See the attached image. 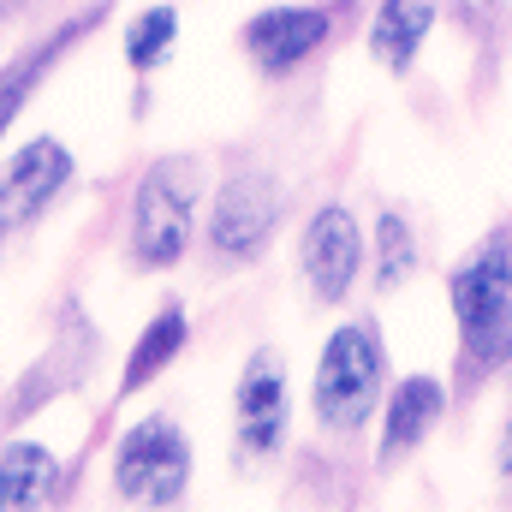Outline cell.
I'll return each instance as SVG.
<instances>
[{"mask_svg": "<svg viewBox=\"0 0 512 512\" xmlns=\"http://www.w3.org/2000/svg\"><path fill=\"white\" fill-rule=\"evenodd\" d=\"M465 364H495L512 346V239L489 233L447 280Z\"/></svg>", "mask_w": 512, "mask_h": 512, "instance_id": "1", "label": "cell"}, {"mask_svg": "<svg viewBox=\"0 0 512 512\" xmlns=\"http://www.w3.org/2000/svg\"><path fill=\"white\" fill-rule=\"evenodd\" d=\"M197 197H203V167L191 155H167L137 179V191H131V256L143 268H173L191 251Z\"/></svg>", "mask_w": 512, "mask_h": 512, "instance_id": "2", "label": "cell"}, {"mask_svg": "<svg viewBox=\"0 0 512 512\" xmlns=\"http://www.w3.org/2000/svg\"><path fill=\"white\" fill-rule=\"evenodd\" d=\"M387 387V358L370 322H346L340 334H328L322 358H316V417L334 435H358L370 423V411L382 405Z\"/></svg>", "mask_w": 512, "mask_h": 512, "instance_id": "3", "label": "cell"}, {"mask_svg": "<svg viewBox=\"0 0 512 512\" xmlns=\"http://www.w3.org/2000/svg\"><path fill=\"white\" fill-rule=\"evenodd\" d=\"M191 483V441L179 423L149 417L137 423L120 453H114V489L126 495L131 507H173Z\"/></svg>", "mask_w": 512, "mask_h": 512, "instance_id": "4", "label": "cell"}, {"mask_svg": "<svg viewBox=\"0 0 512 512\" xmlns=\"http://www.w3.org/2000/svg\"><path fill=\"white\" fill-rule=\"evenodd\" d=\"M280 179H268L262 167H245L221 185L215 197V215H209V245L221 256H256L274 227H280Z\"/></svg>", "mask_w": 512, "mask_h": 512, "instance_id": "5", "label": "cell"}, {"mask_svg": "<svg viewBox=\"0 0 512 512\" xmlns=\"http://www.w3.org/2000/svg\"><path fill=\"white\" fill-rule=\"evenodd\" d=\"M298 262H304V280L316 286L322 304H340L352 286H358V268H364V233H358V215L346 203H322L304 227V245H298Z\"/></svg>", "mask_w": 512, "mask_h": 512, "instance_id": "6", "label": "cell"}, {"mask_svg": "<svg viewBox=\"0 0 512 512\" xmlns=\"http://www.w3.org/2000/svg\"><path fill=\"white\" fill-rule=\"evenodd\" d=\"M66 179H72V155H66V143H54V137L24 143V149L0 167V233L36 221V215L60 197Z\"/></svg>", "mask_w": 512, "mask_h": 512, "instance_id": "7", "label": "cell"}, {"mask_svg": "<svg viewBox=\"0 0 512 512\" xmlns=\"http://www.w3.org/2000/svg\"><path fill=\"white\" fill-rule=\"evenodd\" d=\"M328 36H334V6H268L245 24V54L262 72H292Z\"/></svg>", "mask_w": 512, "mask_h": 512, "instance_id": "8", "label": "cell"}, {"mask_svg": "<svg viewBox=\"0 0 512 512\" xmlns=\"http://www.w3.org/2000/svg\"><path fill=\"white\" fill-rule=\"evenodd\" d=\"M286 435V376L274 352H256L245 382H239V447L245 453H274Z\"/></svg>", "mask_w": 512, "mask_h": 512, "instance_id": "9", "label": "cell"}, {"mask_svg": "<svg viewBox=\"0 0 512 512\" xmlns=\"http://www.w3.org/2000/svg\"><path fill=\"white\" fill-rule=\"evenodd\" d=\"M447 411V387L429 382V376H405V382L387 393V423H382V465L405 459Z\"/></svg>", "mask_w": 512, "mask_h": 512, "instance_id": "10", "label": "cell"}, {"mask_svg": "<svg viewBox=\"0 0 512 512\" xmlns=\"http://www.w3.org/2000/svg\"><path fill=\"white\" fill-rule=\"evenodd\" d=\"M435 12H441V0H382V12L370 24V54L387 72H411L423 36L435 30Z\"/></svg>", "mask_w": 512, "mask_h": 512, "instance_id": "11", "label": "cell"}, {"mask_svg": "<svg viewBox=\"0 0 512 512\" xmlns=\"http://www.w3.org/2000/svg\"><path fill=\"white\" fill-rule=\"evenodd\" d=\"M60 501V465L48 447L36 441H18L0 453V507L6 512H30V507H48Z\"/></svg>", "mask_w": 512, "mask_h": 512, "instance_id": "12", "label": "cell"}, {"mask_svg": "<svg viewBox=\"0 0 512 512\" xmlns=\"http://www.w3.org/2000/svg\"><path fill=\"white\" fill-rule=\"evenodd\" d=\"M96 18H102V12H84V18H78L72 30H60L54 42L30 48V54H24L18 66H6V72H0V137H6V126L18 120V108H24V96L36 90V78H42V72H48V66H54V60H60V54H66V48H72V42H78V36H84V30L96 24Z\"/></svg>", "mask_w": 512, "mask_h": 512, "instance_id": "13", "label": "cell"}, {"mask_svg": "<svg viewBox=\"0 0 512 512\" xmlns=\"http://www.w3.org/2000/svg\"><path fill=\"white\" fill-rule=\"evenodd\" d=\"M179 346H185V310H179V304H167V310H161V316L137 334V346H131V358H126V376H120V387H126V393H137L149 376H161V370L179 358Z\"/></svg>", "mask_w": 512, "mask_h": 512, "instance_id": "14", "label": "cell"}, {"mask_svg": "<svg viewBox=\"0 0 512 512\" xmlns=\"http://www.w3.org/2000/svg\"><path fill=\"white\" fill-rule=\"evenodd\" d=\"M173 36H179V12H173V6H149V12H137V24L126 30L131 72L161 66V60H167V48H173Z\"/></svg>", "mask_w": 512, "mask_h": 512, "instance_id": "15", "label": "cell"}, {"mask_svg": "<svg viewBox=\"0 0 512 512\" xmlns=\"http://www.w3.org/2000/svg\"><path fill=\"white\" fill-rule=\"evenodd\" d=\"M411 268H417L411 227H405V215L382 209V215H376V286H382V292H393V286H399Z\"/></svg>", "mask_w": 512, "mask_h": 512, "instance_id": "16", "label": "cell"}, {"mask_svg": "<svg viewBox=\"0 0 512 512\" xmlns=\"http://www.w3.org/2000/svg\"><path fill=\"white\" fill-rule=\"evenodd\" d=\"M501 477L512 483V417H507V435H501Z\"/></svg>", "mask_w": 512, "mask_h": 512, "instance_id": "17", "label": "cell"}]
</instances>
